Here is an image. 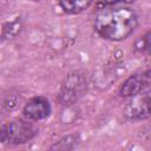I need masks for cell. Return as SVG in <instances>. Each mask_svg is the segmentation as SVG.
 Returning <instances> with one entry per match:
<instances>
[{
  "instance_id": "6da1fadb",
  "label": "cell",
  "mask_w": 151,
  "mask_h": 151,
  "mask_svg": "<svg viewBox=\"0 0 151 151\" xmlns=\"http://www.w3.org/2000/svg\"><path fill=\"white\" fill-rule=\"evenodd\" d=\"M138 26L136 11L127 6H111L99 9L94 19V31L109 41H123Z\"/></svg>"
},
{
  "instance_id": "3957f363",
  "label": "cell",
  "mask_w": 151,
  "mask_h": 151,
  "mask_svg": "<svg viewBox=\"0 0 151 151\" xmlns=\"http://www.w3.org/2000/svg\"><path fill=\"white\" fill-rule=\"evenodd\" d=\"M90 81L85 72L73 71L63 79L57 100L63 106H71L79 101L88 92Z\"/></svg>"
},
{
  "instance_id": "ba28073f",
  "label": "cell",
  "mask_w": 151,
  "mask_h": 151,
  "mask_svg": "<svg viewBox=\"0 0 151 151\" xmlns=\"http://www.w3.org/2000/svg\"><path fill=\"white\" fill-rule=\"evenodd\" d=\"M22 28V20L21 18H15L13 20H8L2 25L1 28V42H5L6 40L13 39L15 35L20 33Z\"/></svg>"
},
{
  "instance_id": "30bf717a",
  "label": "cell",
  "mask_w": 151,
  "mask_h": 151,
  "mask_svg": "<svg viewBox=\"0 0 151 151\" xmlns=\"http://www.w3.org/2000/svg\"><path fill=\"white\" fill-rule=\"evenodd\" d=\"M133 50L139 54L151 55V29H149L134 40Z\"/></svg>"
},
{
  "instance_id": "277c9868",
  "label": "cell",
  "mask_w": 151,
  "mask_h": 151,
  "mask_svg": "<svg viewBox=\"0 0 151 151\" xmlns=\"http://www.w3.org/2000/svg\"><path fill=\"white\" fill-rule=\"evenodd\" d=\"M124 116L130 120H144L151 117V90L142 91L130 98L124 107Z\"/></svg>"
},
{
  "instance_id": "7c38bea8",
  "label": "cell",
  "mask_w": 151,
  "mask_h": 151,
  "mask_svg": "<svg viewBox=\"0 0 151 151\" xmlns=\"http://www.w3.org/2000/svg\"><path fill=\"white\" fill-rule=\"evenodd\" d=\"M31 1H41V0H31Z\"/></svg>"
},
{
  "instance_id": "52a82bcc",
  "label": "cell",
  "mask_w": 151,
  "mask_h": 151,
  "mask_svg": "<svg viewBox=\"0 0 151 151\" xmlns=\"http://www.w3.org/2000/svg\"><path fill=\"white\" fill-rule=\"evenodd\" d=\"M60 8L64 13L76 15L86 11L93 2V0H58Z\"/></svg>"
},
{
  "instance_id": "8fae6325",
  "label": "cell",
  "mask_w": 151,
  "mask_h": 151,
  "mask_svg": "<svg viewBox=\"0 0 151 151\" xmlns=\"http://www.w3.org/2000/svg\"><path fill=\"white\" fill-rule=\"evenodd\" d=\"M137 0H99L97 2V7L98 9H101L104 7H111V6H122V5H129V4H133Z\"/></svg>"
},
{
  "instance_id": "9c48e42d",
  "label": "cell",
  "mask_w": 151,
  "mask_h": 151,
  "mask_svg": "<svg viewBox=\"0 0 151 151\" xmlns=\"http://www.w3.org/2000/svg\"><path fill=\"white\" fill-rule=\"evenodd\" d=\"M79 143H80V136L78 133H70L63 136L57 142H54L50 146V150H66V151L73 150L78 146Z\"/></svg>"
},
{
  "instance_id": "7a4b0ae2",
  "label": "cell",
  "mask_w": 151,
  "mask_h": 151,
  "mask_svg": "<svg viewBox=\"0 0 151 151\" xmlns=\"http://www.w3.org/2000/svg\"><path fill=\"white\" fill-rule=\"evenodd\" d=\"M39 133L38 126L34 122L24 117L13 119L1 125L0 142L8 145H22L33 140Z\"/></svg>"
},
{
  "instance_id": "8992f818",
  "label": "cell",
  "mask_w": 151,
  "mask_h": 151,
  "mask_svg": "<svg viewBox=\"0 0 151 151\" xmlns=\"http://www.w3.org/2000/svg\"><path fill=\"white\" fill-rule=\"evenodd\" d=\"M52 113L50 100L45 96H34L29 98L22 107V116L32 122H40L48 118Z\"/></svg>"
},
{
  "instance_id": "5b68a950",
  "label": "cell",
  "mask_w": 151,
  "mask_h": 151,
  "mask_svg": "<svg viewBox=\"0 0 151 151\" xmlns=\"http://www.w3.org/2000/svg\"><path fill=\"white\" fill-rule=\"evenodd\" d=\"M151 84V68L138 71L127 77L118 88V94L123 98H131L144 91Z\"/></svg>"
}]
</instances>
